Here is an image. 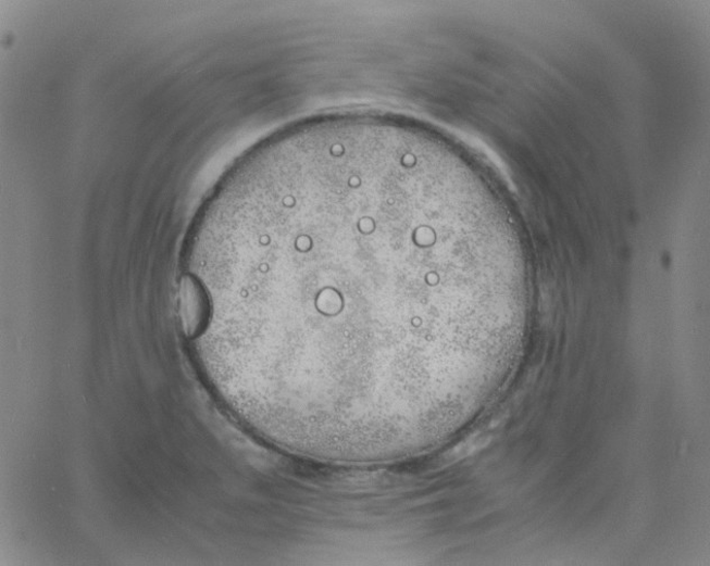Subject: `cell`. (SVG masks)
Instances as JSON below:
<instances>
[{
	"label": "cell",
	"instance_id": "cell-1",
	"mask_svg": "<svg viewBox=\"0 0 710 566\" xmlns=\"http://www.w3.org/2000/svg\"><path fill=\"white\" fill-rule=\"evenodd\" d=\"M211 313L207 291L192 276L184 277L180 290V314L186 336L201 337L210 325Z\"/></svg>",
	"mask_w": 710,
	"mask_h": 566
}]
</instances>
